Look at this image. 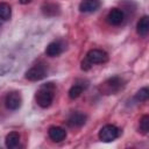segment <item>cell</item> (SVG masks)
Instances as JSON below:
<instances>
[{"mask_svg": "<svg viewBox=\"0 0 149 149\" xmlns=\"http://www.w3.org/2000/svg\"><path fill=\"white\" fill-rule=\"evenodd\" d=\"M136 31L141 36H146L149 31V17L144 15L143 17L140 19V21L136 24Z\"/></svg>", "mask_w": 149, "mask_h": 149, "instance_id": "obj_13", "label": "cell"}, {"mask_svg": "<svg viewBox=\"0 0 149 149\" xmlns=\"http://www.w3.org/2000/svg\"><path fill=\"white\" fill-rule=\"evenodd\" d=\"M5 143H6V147L9 148V149H15L17 148V146L20 144V134L16 133V132H10L6 135V139H5Z\"/></svg>", "mask_w": 149, "mask_h": 149, "instance_id": "obj_12", "label": "cell"}, {"mask_svg": "<svg viewBox=\"0 0 149 149\" xmlns=\"http://www.w3.org/2000/svg\"><path fill=\"white\" fill-rule=\"evenodd\" d=\"M0 24H1V22H0Z\"/></svg>", "mask_w": 149, "mask_h": 149, "instance_id": "obj_20", "label": "cell"}, {"mask_svg": "<svg viewBox=\"0 0 149 149\" xmlns=\"http://www.w3.org/2000/svg\"><path fill=\"white\" fill-rule=\"evenodd\" d=\"M64 50V45L61 41H54L51 43L48 44V47L45 48V54L49 57H56L59 56Z\"/></svg>", "mask_w": 149, "mask_h": 149, "instance_id": "obj_9", "label": "cell"}, {"mask_svg": "<svg viewBox=\"0 0 149 149\" xmlns=\"http://www.w3.org/2000/svg\"><path fill=\"white\" fill-rule=\"evenodd\" d=\"M48 134H49V137L54 141V142H61L63 141L65 137H66V132L65 129H63L62 127H58V126H52L49 128L48 130Z\"/></svg>", "mask_w": 149, "mask_h": 149, "instance_id": "obj_10", "label": "cell"}, {"mask_svg": "<svg viewBox=\"0 0 149 149\" xmlns=\"http://www.w3.org/2000/svg\"><path fill=\"white\" fill-rule=\"evenodd\" d=\"M42 12L47 16H55L59 14V7L56 3H44L42 7Z\"/></svg>", "mask_w": 149, "mask_h": 149, "instance_id": "obj_14", "label": "cell"}, {"mask_svg": "<svg viewBox=\"0 0 149 149\" xmlns=\"http://www.w3.org/2000/svg\"><path fill=\"white\" fill-rule=\"evenodd\" d=\"M22 104V98H21V94L20 92H16V91H13L10 93H8L6 95V99H5V105L8 109H12V111H15L17 108H20Z\"/></svg>", "mask_w": 149, "mask_h": 149, "instance_id": "obj_6", "label": "cell"}, {"mask_svg": "<svg viewBox=\"0 0 149 149\" xmlns=\"http://www.w3.org/2000/svg\"><path fill=\"white\" fill-rule=\"evenodd\" d=\"M12 16V9L10 6L6 2H0V19L2 20H9Z\"/></svg>", "mask_w": 149, "mask_h": 149, "instance_id": "obj_16", "label": "cell"}, {"mask_svg": "<svg viewBox=\"0 0 149 149\" xmlns=\"http://www.w3.org/2000/svg\"><path fill=\"white\" fill-rule=\"evenodd\" d=\"M87 116L81 113V112H73L70 114L69 119H68V125L70 127H81L83 125H85Z\"/></svg>", "mask_w": 149, "mask_h": 149, "instance_id": "obj_7", "label": "cell"}, {"mask_svg": "<svg viewBox=\"0 0 149 149\" xmlns=\"http://www.w3.org/2000/svg\"><path fill=\"white\" fill-rule=\"evenodd\" d=\"M107 21L112 26H119L123 21V12L119 8H112L107 14Z\"/></svg>", "mask_w": 149, "mask_h": 149, "instance_id": "obj_8", "label": "cell"}, {"mask_svg": "<svg viewBox=\"0 0 149 149\" xmlns=\"http://www.w3.org/2000/svg\"><path fill=\"white\" fill-rule=\"evenodd\" d=\"M123 80L120 77H111L107 80H105L104 83H101V85L99 86V90L104 93V94H113L119 92L122 87H123Z\"/></svg>", "mask_w": 149, "mask_h": 149, "instance_id": "obj_3", "label": "cell"}, {"mask_svg": "<svg viewBox=\"0 0 149 149\" xmlns=\"http://www.w3.org/2000/svg\"><path fill=\"white\" fill-rule=\"evenodd\" d=\"M47 76V68L42 64H37L33 68H30L27 72H26V79L30 80V81H37L43 79Z\"/></svg>", "mask_w": 149, "mask_h": 149, "instance_id": "obj_5", "label": "cell"}, {"mask_svg": "<svg viewBox=\"0 0 149 149\" xmlns=\"http://www.w3.org/2000/svg\"><path fill=\"white\" fill-rule=\"evenodd\" d=\"M108 61V55L106 51L100 50V49H92L90 50L85 58L81 61V70L87 71L92 68L93 64H102Z\"/></svg>", "mask_w": 149, "mask_h": 149, "instance_id": "obj_2", "label": "cell"}, {"mask_svg": "<svg viewBox=\"0 0 149 149\" xmlns=\"http://www.w3.org/2000/svg\"><path fill=\"white\" fill-rule=\"evenodd\" d=\"M31 0H19V2L20 3H22V5H26V3H29Z\"/></svg>", "mask_w": 149, "mask_h": 149, "instance_id": "obj_19", "label": "cell"}, {"mask_svg": "<svg viewBox=\"0 0 149 149\" xmlns=\"http://www.w3.org/2000/svg\"><path fill=\"white\" fill-rule=\"evenodd\" d=\"M120 135V129L114 125H106L99 130V139L102 142H112Z\"/></svg>", "mask_w": 149, "mask_h": 149, "instance_id": "obj_4", "label": "cell"}, {"mask_svg": "<svg viewBox=\"0 0 149 149\" xmlns=\"http://www.w3.org/2000/svg\"><path fill=\"white\" fill-rule=\"evenodd\" d=\"M86 86H87V84L83 85V84H79V83H74V85H72L71 88L69 90V97H70L71 99L78 98V97L83 93V91L86 88Z\"/></svg>", "mask_w": 149, "mask_h": 149, "instance_id": "obj_15", "label": "cell"}, {"mask_svg": "<svg viewBox=\"0 0 149 149\" xmlns=\"http://www.w3.org/2000/svg\"><path fill=\"white\" fill-rule=\"evenodd\" d=\"M149 97V90L148 87H142L137 91V93L135 94V99L137 101H146Z\"/></svg>", "mask_w": 149, "mask_h": 149, "instance_id": "obj_18", "label": "cell"}, {"mask_svg": "<svg viewBox=\"0 0 149 149\" xmlns=\"http://www.w3.org/2000/svg\"><path fill=\"white\" fill-rule=\"evenodd\" d=\"M139 129L142 134H147L149 132V116L148 115H143L140 119V126Z\"/></svg>", "mask_w": 149, "mask_h": 149, "instance_id": "obj_17", "label": "cell"}, {"mask_svg": "<svg viewBox=\"0 0 149 149\" xmlns=\"http://www.w3.org/2000/svg\"><path fill=\"white\" fill-rule=\"evenodd\" d=\"M100 7V0H83L79 3V10L83 13H91Z\"/></svg>", "mask_w": 149, "mask_h": 149, "instance_id": "obj_11", "label": "cell"}, {"mask_svg": "<svg viewBox=\"0 0 149 149\" xmlns=\"http://www.w3.org/2000/svg\"><path fill=\"white\" fill-rule=\"evenodd\" d=\"M55 97V85L52 83H47L40 86V88L36 91L35 99L40 107L47 108L51 105Z\"/></svg>", "mask_w": 149, "mask_h": 149, "instance_id": "obj_1", "label": "cell"}]
</instances>
